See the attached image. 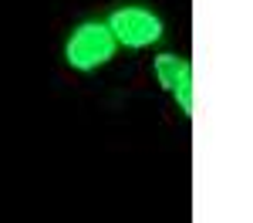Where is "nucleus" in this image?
<instances>
[{
  "mask_svg": "<svg viewBox=\"0 0 253 223\" xmlns=\"http://www.w3.org/2000/svg\"><path fill=\"white\" fill-rule=\"evenodd\" d=\"M118 44L112 38V31L105 27V20H84L71 31V38L64 41V61L68 68L91 75L98 68H105L108 61L115 58Z\"/></svg>",
  "mask_w": 253,
  "mask_h": 223,
  "instance_id": "1",
  "label": "nucleus"
},
{
  "mask_svg": "<svg viewBox=\"0 0 253 223\" xmlns=\"http://www.w3.org/2000/svg\"><path fill=\"white\" fill-rule=\"evenodd\" d=\"M152 71H156V81L172 95L179 112L193 119V61L182 54H156Z\"/></svg>",
  "mask_w": 253,
  "mask_h": 223,
  "instance_id": "3",
  "label": "nucleus"
},
{
  "mask_svg": "<svg viewBox=\"0 0 253 223\" xmlns=\"http://www.w3.org/2000/svg\"><path fill=\"white\" fill-rule=\"evenodd\" d=\"M105 27L112 31L118 47L125 51H142V47H152L162 41L166 34V24L156 10L142 7V3H128V7H118L105 17Z\"/></svg>",
  "mask_w": 253,
  "mask_h": 223,
  "instance_id": "2",
  "label": "nucleus"
}]
</instances>
